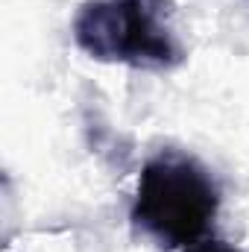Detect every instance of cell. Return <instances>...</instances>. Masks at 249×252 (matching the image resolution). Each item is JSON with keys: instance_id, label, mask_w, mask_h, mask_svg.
Returning a JSON list of instances; mask_svg holds the SVG:
<instances>
[{"instance_id": "obj_1", "label": "cell", "mask_w": 249, "mask_h": 252, "mask_svg": "<svg viewBox=\"0 0 249 252\" xmlns=\"http://www.w3.org/2000/svg\"><path fill=\"white\" fill-rule=\"evenodd\" d=\"M220 208L214 176L185 153L164 150L141 167L132 226L158 250H187L211 229Z\"/></svg>"}, {"instance_id": "obj_2", "label": "cell", "mask_w": 249, "mask_h": 252, "mask_svg": "<svg viewBox=\"0 0 249 252\" xmlns=\"http://www.w3.org/2000/svg\"><path fill=\"white\" fill-rule=\"evenodd\" d=\"M173 12V0H85L73 18V41L97 62L170 70L185 62Z\"/></svg>"}, {"instance_id": "obj_3", "label": "cell", "mask_w": 249, "mask_h": 252, "mask_svg": "<svg viewBox=\"0 0 249 252\" xmlns=\"http://www.w3.org/2000/svg\"><path fill=\"white\" fill-rule=\"evenodd\" d=\"M185 252H241V250L232 247V244H226V241H199V244L187 247Z\"/></svg>"}]
</instances>
